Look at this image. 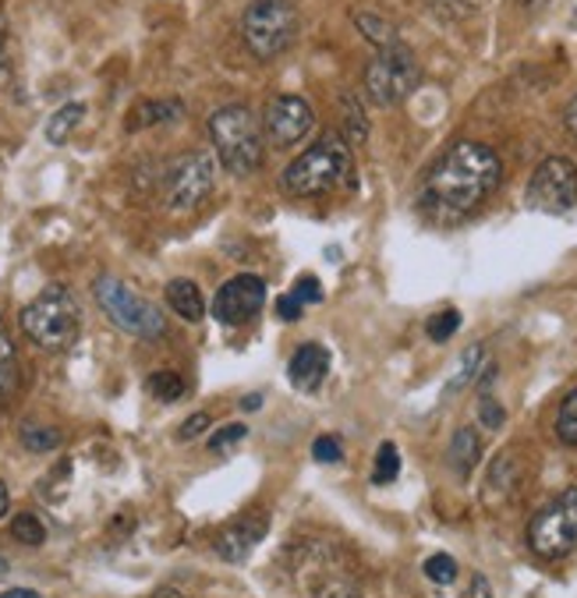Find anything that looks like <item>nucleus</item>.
Returning <instances> with one entry per match:
<instances>
[{"label": "nucleus", "instance_id": "8", "mask_svg": "<svg viewBox=\"0 0 577 598\" xmlns=\"http://www.w3.org/2000/svg\"><path fill=\"white\" fill-rule=\"evenodd\" d=\"M528 546L543 559H564L577 549V489L553 496L528 520Z\"/></svg>", "mask_w": 577, "mask_h": 598}, {"label": "nucleus", "instance_id": "22", "mask_svg": "<svg viewBox=\"0 0 577 598\" xmlns=\"http://www.w3.org/2000/svg\"><path fill=\"white\" fill-rule=\"evenodd\" d=\"M556 436H560L564 447H577V386L560 403V415H556Z\"/></svg>", "mask_w": 577, "mask_h": 598}, {"label": "nucleus", "instance_id": "47", "mask_svg": "<svg viewBox=\"0 0 577 598\" xmlns=\"http://www.w3.org/2000/svg\"><path fill=\"white\" fill-rule=\"evenodd\" d=\"M0 574H8V564H4V559H0Z\"/></svg>", "mask_w": 577, "mask_h": 598}, {"label": "nucleus", "instance_id": "16", "mask_svg": "<svg viewBox=\"0 0 577 598\" xmlns=\"http://www.w3.org/2000/svg\"><path fill=\"white\" fill-rule=\"evenodd\" d=\"M447 457H450V468L457 471V478H468L478 465V457H483V439H478L475 429H457Z\"/></svg>", "mask_w": 577, "mask_h": 598}, {"label": "nucleus", "instance_id": "32", "mask_svg": "<svg viewBox=\"0 0 577 598\" xmlns=\"http://www.w3.org/2000/svg\"><path fill=\"white\" fill-rule=\"evenodd\" d=\"M316 598H361V591L355 581H348V577H326V581L316 588Z\"/></svg>", "mask_w": 577, "mask_h": 598}, {"label": "nucleus", "instance_id": "21", "mask_svg": "<svg viewBox=\"0 0 577 598\" xmlns=\"http://www.w3.org/2000/svg\"><path fill=\"white\" fill-rule=\"evenodd\" d=\"M22 442H26V450L32 454H47V450H57L64 442V436L57 432V429H47V426H32V421H26L22 426Z\"/></svg>", "mask_w": 577, "mask_h": 598}, {"label": "nucleus", "instance_id": "26", "mask_svg": "<svg viewBox=\"0 0 577 598\" xmlns=\"http://www.w3.org/2000/svg\"><path fill=\"white\" fill-rule=\"evenodd\" d=\"M11 535H14L22 546H43L47 528H43V520L36 517V514H18V517L11 520Z\"/></svg>", "mask_w": 577, "mask_h": 598}, {"label": "nucleus", "instance_id": "12", "mask_svg": "<svg viewBox=\"0 0 577 598\" xmlns=\"http://www.w3.org/2000/svg\"><path fill=\"white\" fill-rule=\"evenodd\" d=\"M266 305V283L252 273H241L235 280H227L217 298H213V316L227 326L248 322L252 316H259V308Z\"/></svg>", "mask_w": 577, "mask_h": 598}, {"label": "nucleus", "instance_id": "33", "mask_svg": "<svg viewBox=\"0 0 577 598\" xmlns=\"http://www.w3.org/2000/svg\"><path fill=\"white\" fill-rule=\"evenodd\" d=\"M312 457L319 460V465H337V460L344 457V447L337 436H319L312 442Z\"/></svg>", "mask_w": 577, "mask_h": 598}, {"label": "nucleus", "instance_id": "37", "mask_svg": "<svg viewBox=\"0 0 577 598\" xmlns=\"http://www.w3.org/2000/svg\"><path fill=\"white\" fill-rule=\"evenodd\" d=\"M301 301L298 298H291V295H283V298H277V316L283 319V322H295V319H301Z\"/></svg>", "mask_w": 577, "mask_h": 598}, {"label": "nucleus", "instance_id": "38", "mask_svg": "<svg viewBox=\"0 0 577 598\" xmlns=\"http://www.w3.org/2000/svg\"><path fill=\"white\" fill-rule=\"evenodd\" d=\"M8 71H11V57H8V22L0 18V86L8 82Z\"/></svg>", "mask_w": 577, "mask_h": 598}, {"label": "nucleus", "instance_id": "31", "mask_svg": "<svg viewBox=\"0 0 577 598\" xmlns=\"http://www.w3.org/2000/svg\"><path fill=\"white\" fill-rule=\"evenodd\" d=\"M248 439V426H241V421H235V426H223L213 432V439H209V450L213 454H227V450H235L238 442Z\"/></svg>", "mask_w": 577, "mask_h": 598}, {"label": "nucleus", "instance_id": "14", "mask_svg": "<svg viewBox=\"0 0 577 598\" xmlns=\"http://www.w3.org/2000/svg\"><path fill=\"white\" fill-rule=\"evenodd\" d=\"M287 376L301 393H316L322 379L330 376V351L322 343H301L291 365H287Z\"/></svg>", "mask_w": 577, "mask_h": 598}, {"label": "nucleus", "instance_id": "45", "mask_svg": "<svg viewBox=\"0 0 577 598\" xmlns=\"http://www.w3.org/2000/svg\"><path fill=\"white\" fill-rule=\"evenodd\" d=\"M152 598H185L181 591H175V588H160L157 595H152Z\"/></svg>", "mask_w": 577, "mask_h": 598}, {"label": "nucleus", "instance_id": "13", "mask_svg": "<svg viewBox=\"0 0 577 598\" xmlns=\"http://www.w3.org/2000/svg\"><path fill=\"white\" fill-rule=\"evenodd\" d=\"M266 528H269L266 514H252L245 520H235V525H227L217 535L213 549H217L220 559H227V564H245V559L252 556V549L266 538Z\"/></svg>", "mask_w": 577, "mask_h": 598}, {"label": "nucleus", "instance_id": "15", "mask_svg": "<svg viewBox=\"0 0 577 598\" xmlns=\"http://www.w3.org/2000/svg\"><path fill=\"white\" fill-rule=\"evenodd\" d=\"M163 301L170 305V312L181 316L185 322H199V319L206 316V301H202L199 283L188 280V277L170 280L167 291H163Z\"/></svg>", "mask_w": 577, "mask_h": 598}, {"label": "nucleus", "instance_id": "28", "mask_svg": "<svg viewBox=\"0 0 577 598\" xmlns=\"http://www.w3.org/2000/svg\"><path fill=\"white\" fill-rule=\"evenodd\" d=\"M146 386H149V393L152 397H160V400H178L181 393H185V379L178 376V372H157V376H149L146 379Z\"/></svg>", "mask_w": 577, "mask_h": 598}, {"label": "nucleus", "instance_id": "44", "mask_svg": "<svg viewBox=\"0 0 577 598\" xmlns=\"http://www.w3.org/2000/svg\"><path fill=\"white\" fill-rule=\"evenodd\" d=\"M259 403H262V397H259V393H252V397H245V400H241V411H256V408H259Z\"/></svg>", "mask_w": 577, "mask_h": 598}, {"label": "nucleus", "instance_id": "10", "mask_svg": "<svg viewBox=\"0 0 577 598\" xmlns=\"http://www.w3.org/2000/svg\"><path fill=\"white\" fill-rule=\"evenodd\" d=\"M528 206L546 217H564L577 206V167L567 157H549L528 181Z\"/></svg>", "mask_w": 577, "mask_h": 598}, {"label": "nucleus", "instance_id": "30", "mask_svg": "<svg viewBox=\"0 0 577 598\" xmlns=\"http://www.w3.org/2000/svg\"><path fill=\"white\" fill-rule=\"evenodd\" d=\"M426 577L432 585H454L457 581V564H454V556L447 552H436L426 559Z\"/></svg>", "mask_w": 577, "mask_h": 598}, {"label": "nucleus", "instance_id": "39", "mask_svg": "<svg viewBox=\"0 0 577 598\" xmlns=\"http://www.w3.org/2000/svg\"><path fill=\"white\" fill-rule=\"evenodd\" d=\"M460 598H493V588H489V581H486L483 574H475L471 585H468V591L460 595Z\"/></svg>", "mask_w": 577, "mask_h": 598}, {"label": "nucleus", "instance_id": "3", "mask_svg": "<svg viewBox=\"0 0 577 598\" xmlns=\"http://www.w3.org/2000/svg\"><path fill=\"white\" fill-rule=\"evenodd\" d=\"M280 181L291 196H319V191H330L340 181H351V149L344 142V134H322L316 146L287 163Z\"/></svg>", "mask_w": 577, "mask_h": 598}, {"label": "nucleus", "instance_id": "23", "mask_svg": "<svg viewBox=\"0 0 577 598\" xmlns=\"http://www.w3.org/2000/svg\"><path fill=\"white\" fill-rule=\"evenodd\" d=\"M397 475H400V450L394 447V442H382V447L376 450L372 481L376 486H390V481H397Z\"/></svg>", "mask_w": 577, "mask_h": 598}, {"label": "nucleus", "instance_id": "1", "mask_svg": "<svg viewBox=\"0 0 577 598\" xmlns=\"http://www.w3.org/2000/svg\"><path fill=\"white\" fill-rule=\"evenodd\" d=\"M499 178H504V163L489 146L457 142L429 170L418 206L436 223H457L493 196Z\"/></svg>", "mask_w": 577, "mask_h": 598}, {"label": "nucleus", "instance_id": "34", "mask_svg": "<svg viewBox=\"0 0 577 598\" xmlns=\"http://www.w3.org/2000/svg\"><path fill=\"white\" fill-rule=\"evenodd\" d=\"M478 411H483V426H486V429H499V426L507 421L504 403H496L489 393H483V400H478Z\"/></svg>", "mask_w": 577, "mask_h": 598}, {"label": "nucleus", "instance_id": "43", "mask_svg": "<svg viewBox=\"0 0 577 598\" xmlns=\"http://www.w3.org/2000/svg\"><path fill=\"white\" fill-rule=\"evenodd\" d=\"M517 4H521L525 11H543V8L549 4V0H517Z\"/></svg>", "mask_w": 577, "mask_h": 598}, {"label": "nucleus", "instance_id": "36", "mask_svg": "<svg viewBox=\"0 0 577 598\" xmlns=\"http://www.w3.org/2000/svg\"><path fill=\"white\" fill-rule=\"evenodd\" d=\"M206 429H209V415H206V411H196V415H191L188 421H181L178 439H199Z\"/></svg>", "mask_w": 577, "mask_h": 598}, {"label": "nucleus", "instance_id": "7", "mask_svg": "<svg viewBox=\"0 0 577 598\" xmlns=\"http://www.w3.org/2000/svg\"><path fill=\"white\" fill-rule=\"evenodd\" d=\"M418 82H421L418 61L400 40H394L390 47H379V53L365 68V92L379 107L404 103L418 89Z\"/></svg>", "mask_w": 577, "mask_h": 598}, {"label": "nucleus", "instance_id": "27", "mask_svg": "<svg viewBox=\"0 0 577 598\" xmlns=\"http://www.w3.org/2000/svg\"><path fill=\"white\" fill-rule=\"evenodd\" d=\"M457 330H460V312H457V308H444V312H436V316L426 322V333H429V340H436V343L450 340Z\"/></svg>", "mask_w": 577, "mask_h": 598}, {"label": "nucleus", "instance_id": "11", "mask_svg": "<svg viewBox=\"0 0 577 598\" xmlns=\"http://www.w3.org/2000/svg\"><path fill=\"white\" fill-rule=\"evenodd\" d=\"M312 128H316V113L301 96H277L266 107V139L277 149L298 146L301 139H309Z\"/></svg>", "mask_w": 577, "mask_h": 598}, {"label": "nucleus", "instance_id": "9", "mask_svg": "<svg viewBox=\"0 0 577 598\" xmlns=\"http://www.w3.org/2000/svg\"><path fill=\"white\" fill-rule=\"evenodd\" d=\"M213 181H217V163L206 152H188L178 157L167 170L163 181V202L175 213H191L199 209L209 196H213Z\"/></svg>", "mask_w": 577, "mask_h": 598}, {"label": "nucleus", "instance_id": "17", "mask_svg": "<svg viewBox=\"0 0 577 598\" xmlns=\"http://www.w3.org/2000/svg\"><path fill=\"white\" fill-rule=\"evenodd\" d=\"M181 118V100H146L135 107V113H128V131H139L149 124H163Z\"/></svg>", "mask_w": 577, "mask_h": 598}, {"label": "nucleus", "instance_id": "4", "mask_svg": "<svg viewBox=\"0 0 577 598\" xmlns=\"http://www.w3.org/2000/svg\"><path fill=\"white\" fill-rule=\"evenodd\" d=\"M209 139L217 146L220 167L235 178H248L262 167V131L248 107H223L209 118Z\"/></svg>", "mask_w": 577, "mask_h": 598}, {"label": "nucleus", "instance_id": "6", "mask_svg": "<svg viewBox=\"0 0 577 598\" xmlns=\"http://www.w3.org/2000/svg\"><path fill=\"white\" fill-rule=\"evenodd\" d=\"M245 47L259 61H273L298 36V11L291 0H256L241 18Z\"/></svg>", "mask_w": 577, "mask_h": 598}, {"label": "nucleus", "instance_id": "46", "mask_svg": "<svg viewBox=\"0 0 577 598\" xmlns=\"http://www.w3.org/2000/svg\"><path fill=\"white\" fill-rule=\"evenodd\" d=\"M570 26L577 29V0H574V4H570Z\"/></svg>", "mask_w": 577, "mask_h": 598}, {"label": "nucleus", "instance_id": "41", "mask_svg": "<svg viewBox=\"0 0 577 598\" xmlns=\"http://www.w3.org/2000/svg\"><path fill=\"white\" fill-rule=\"evenodd\" d=\"M0 598H40L36 591H29V588H11V591H4Z\"/></svg>", "mask_w": 577, "mask_h": 598}, {"label": "nucleus", "instance_id": "29", "mask_svg": "<svg viewBox=\"0 0 577 598\" xmlns=\"http://www.w3.org/2000/svg\"><path fill=\"white\" fill-rule=\"evenodd\" d=\"M432 11L439 18H450V22H465V18H471L478 8H483V0H429Z\"/></svg>", "mask_w": 577, "mask_h": 598}, {"label": "nucleus", "instance_id": "2", "mask_svg": "<svg viewBox=\"0 0 577 598\" xmlns=\"http://www.w3.org/2000/svg\"><path fill=\"white\" fill-rule=\"evenodd\" d=\"M22 330L43 351H68L82 330L79 301L64 283H50L22 308Z\"/></svg>", "mask_w": 577, "mask_h": 598}, {"label": "nucleus", "instance_id": "40", "mask_svg": "<svg viewBox=\"0 0 577 598\" xmlns=\"http://www.w3.org/2000/svg\"><path fill=\"white\" fill-rule=\"evenodd\" d=\"M564 121H567V131L577 139V92L570 96V103H567V113H564Z\"/></svg>", "mask_w": 577, "mask_h": 598}, {"label": "nucleus", "instance_id": "42", "mask_svg": "<svg viewBox=\"0 0 577 598\" xmlns=\"http://www.w3.org/2000/svg\"><path fill=\"white\" fill-rule=\"evenodd\" d=\"M8 507H11V496H8V486H4V481H0V517L8 514Z\"/></svg>", "mask_w": 577, "mask_h": 598}, {"label": "nucleus", "instance_id": "35", "mask_svg": "<svg viewBox=\"0 0 577 598\" xmlns=\"http://www.w3.org/2000/svg\"><path fill=\"white\" fill-rule=\"evenodd\" d=\"M291 298H298L301 305H319V301H322V283H319L316 277H301V280L295 283Z\"/></svg>", "mask_w": 577, "mask_h": 598}, {"label": "nucleus", "instance_id": "25", "mask_svg": "<svg viewBox=\"0 0 577 598\" xmlns=\"http://www.w3.org/2000/svg\"><path fill=\"white\" fill-rule=\"evenodd\" d=\"M358 29H361V36L369 43H376V47H390L394 40H397V32H394V26L387 22V18H379V14H358Z\"/></svg>", "mask_w": 577, "mask_h": 598}, {"label": "nucleus", "instance_id": "5", "mask_svg": "<svg viewBox=\"0 0 577 598\" xmlns=\"http://www.w3.org/2000/svg\"><path fill=\"white\" fill-rule=\"evenodd\" d=\"M92 295L96 305L103 308L107 319L125 330L128 337H139V340H160L167 333V319L160 312V305L146 301L139 291H131L128 283H121L118 277H100L92 283Z\"/></svg>", "mask_w": 577, "mask_h": 598}, {"label": "nucleus", "instance_id": "19", "mask_svg": "<svg viewBox=\"0 0 577 598\" xmlns=\"http://www.w3.org/2000/svg\"><path fill=\"white\" fill-rule=\"evenodd\" d=\"M82 118H86V103H64V107L47 121V142H50V146H64L68 134L79 128Z\"/></svg>", "mask_w": 577, "mask_h": 598}, {"label": "nucleus", "instance_id": "24", "mask_svg": "<svg viewBox=\"0 0 577 598\" xmlns=\"http://www.w3.org/2000/svg\"><path fill=\"white\" fill-rule=\"evenodd\" d=\"M344 134H348V142H365L369 139V121H365V110L358 107L355 96H344Z\"/></svg>", "mask_w": 577, "mask_h": 598}, {"label": "nucleus", "instance_id": "20", "mask_svg": "<svg viewBox=\"0 0 577 598\" xmlns=\"http://www.w3.org/2000/svg\"><path fill=\"white\" fill-rule=\"evenodd\" d=\"M486 365V347L483 343H475V347H468L465 355H460V369H457V376L450 379V393H460L465 386L478 376V369Z\"/></svg>", "mask_w": 577, "mask_h": 598}, {"label": "nucleus", "instance_id": "18", "mask_svg": "<svg viewBox=\"0 0 577 598\" xmlns=\"http://www.w3.org/2000/svg\"><path fill=\"white\" fill-rule=\"evenodd\" d=\"M18 386V347L11 340L8 322L0 319V397H8Z\"/></svg>", "mask_w": 577, "mask_h": 598}]
</instances>
